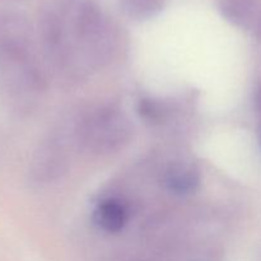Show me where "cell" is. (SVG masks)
<instances>
[{"mask_svg": "<svg viewBox=\"0 0 261 261\" xmlns=\"http://www.w3.org/2000/svg\"><path fill=\"white\" fill-rule=\"evenodd\" d=\"M93 219L97 226L105 232L116 233L126 224L127 212L119 200L109 199L97 205L93 212Z\"/></svg>", "mask_w": 261, "mask_h": 261, "instance_id": "cell-3", "label": "cell"}, {"mask_svg": "<svg viewBox=\"0 0 261 261\" xmlns=\"http://www.w3.org/2000/svg\"><path fill=\"white\" fill-rule=\"evenodd\" d=\"M125 12L137 19H147L157 14L163 7V0H121Z\"/></svg>", "mask_w": 261, "mask_h": 261, "instance_id": "cell-5", "label": "cell"}, {"mask_svg": "<svg viewBox=\"0 0 261 261\" xmlns=\"http://www.w3.org/2000/svg\"><path fill=\"white\" fill-rule=\"evenodd\" d=\"M199 171L191 163L177 162L171 166L166 173V184L168 189L178 194H188L198 186Z\"/></svg>", "mask_w": 261, "mask_h": 261, "instance_id": "cell-4", "label": "cell"}, {"mask_svg": "<svg viewBox=\"0 0 261 261\" xmlns=\"http://www.w3.org/2000/svg\"><path fill=\"white\" fill-rule=\"evenodd\" d=\"M139 114L140 116L150 122L161 121L167 114V107L165 106V103L157 101V99L145 98L139 102Z\"/></svg>", "mask_w": 261, "mask_h": 261, "instance_id": "cell-6", "label": "cell"}, {"mask_svg": "<svg viewBox=\"0 0 261 261\" xmlns=\"http://www.w3.org/2000/svg\"><path fill=\"white\" fill-rule=\"evenodd\" d=\"M132 126L122 112L101 109L92 114L81 130L84 144L96 153H110L127 143Z\"/></svg>", "mask_w": 261, "mask_h": 261, "instance_id": "cell-2", "label": "cell"}, {"mask_svg": "<svg viewBox=\"0 0 261 261\" xmlns=\"http://www.w3.org/2000/svg\"><path fill=\"white\" fill-rule=\"evenodd\" d=\"M42 87L30 25L20 15L0 10V94L23 110L30 107Z\"/></svg>", "mask_w": 261, "mask_h": 261, "instance_id": "cell-1", "label": "cell"}]
</instances>
